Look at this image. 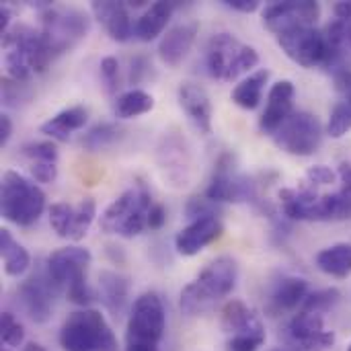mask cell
Instances as JSON below:
<instances>
[{
	"label": "cell",
	"mask_w": 351,
	"mask_h": 351,
	"mask_svg": "<svg viewBox=\"0 0 351 351\" xmlns=\"http://www.w3.org/2000/svg\"><path fill=\"white\" fill-rule=\"evenodd\" d=\"M239 265L232 257H218L208 263L199 276L181 290V311L187 317H197L224 300L237 286Z\"/></svg>",
	"instance_id": "6da1fadb"
},
{
	"label": "cell",
	"mask_w": 351,
	"mask_h": 351,
	"mask_svg": "<svg viewBox=\"0 0 351 351\" xmlns=\"http://www.w3.org/2000/svg\"><path fill=\"white\" fill-rule=\"evenodd\" d=\"M2 49L6 76L21 82H27L33 74L45 72L53 60L41 31L27 25L10 27V31L2 35Z\"/></svg>",
	"instance_id": "7a4b0ae2"
},
{
	"label": "cell",
	"mask_w": 351,
	"mask_h": 351,
	"mask_svg": "<svg viewBox=\"0 0 351 351\" xmlns=\"http://www.w3.org/2000/svg\"><path fill=\"white\" fill-rule=\"evenodd\" d=\"M93 261V255L84 247H64L53 251L47 261L45 269L49 278L68 294V300L86 308L97 300L95 292L86 282V269Z\"/></svg>",
	"instance_id": "3957f363"
},
{
	"label": "cell",
	"mask_w": 351,
	"mask_h": 351,
	"mask_svg": "<svg viewBox=\"0 0 351 351\" xmlns=\"http://www.w3.org/2000/svg\"><path fill=\"white\" fill-rule=\"evenodd\" d=\"M45 210V193L41 187L16 171H6L0 185L2 218L14 226H33Z\"/></svg>",
	"instance_id": "277c9868"
},
{
	"label": "cell",
	"mask_w": 351,
	"mask_h": 351,
	"mask_svg": "<svg viewBox=\"0 0 351 351\" xmlns=\"http://www.w3.org/2000/svg\"><path fill=\"white\" fill-rule=\"evenodd\" d=\"M152 206L154 204L148 187L138 181L105 208L101 216V230L107 234L134 239L148 228V214Z\"/></svg>",
	"instance_id": "5b68a950"
},
{
	"label": "cell",
	"mask_w": 351,
	"mask_h": 351,
	"mask_svg": "<svg viewBox=\"0 0 351 351\" xmlns=\"http://www.w3.org/2000/svg\"><path fill=\"white\" fill-rule=\"evenodd\" d=\"M167 315L156 292L140 294L130 311L125 329V351H160Z\"/></svg>",
	"instance_id": "8992f818"
},
{
	"label": "cell",
	"mask_w": 351,
	"mask_h": 351,
	"mask_svg": "<svg viewBox=\"0 0 351 351\" xmlns=\"http://www.w3.org/2000/svg\"><path fill=\"white\" fill-rule=\"evenodd\" d=\"M257 64V49L243 43L232 33H216L206 45V70L214 80L232 82Z\"/></svg>",
	"instance_id": "52a82bcc"
},
{
	"label": "cell",
	"mask_w": 351,
	"mask_h": 351,
	"mask_svg": "<svg viewBox=\"0 0 351 351\" xmlns=\"http://www.w3.org/2000/svg\"><path fill=\"white\" fill-rule=\"evenodd\" d=\"M60 346L64 351H117V339L99 311L82 308L64 321Z\"/></svg>",
	"instance_id": "ba28073f"
},
{
	"label": "cell",
	"mask_w": 351,
	"mask_h": 351,
	"mask_svg": "<svg viewBox=\"0 0 351 351\" xmlns=\"http://www.w3.org/2000/svg\"><path fill=\"white\" fill-rule=\"evenodd\" d=\"M41 35L53 60L78 45L90 31V19L84 10L72 6L45 4L41 12Z\"/></svg>",
	"instance_id": "9c48e42d"
},
{
	"label": "cell",
	"mask_w": 351,
	"mask_h": 351,
	"mask_svg": "<svg viewBox=\"0 0 351 351\" xmlns=\"http://www.w3.org/2000/svg\"><path fill=\"white\" fill-rule=\"evenodd\" d=\"M206 197L214 204H259L257 185L247 175L237 171V162L230 152H224L216 160L210 185L206 189Z\"/></svg>",
	"instance_id": "30bf717a"
},
{
	"label": "cell",
	"mask_w": 351,
	"mask_h": 351,
	"mask_svg": "<svg viewBox=\"0 0 351 351\" xmlns=\"http://www.w3.org/2000/svg\"><path fill=\"white\" fill-rule=\"evenodd\" d=\"M274 142L292 156H313L323 144V123L315 113L294 111L274 134Z\"/></svg>",
	"instance_id": "8fae6325"
},
{
	"label": "cell",
	"mask_w": 351,
	"mask_h": 351,
	"mask_svg": "<svg viewBox=\"0 0 351 351\" xmlns=\"http://www.w3.org/2000/svg\"><path fill=\"white\" fill-rule=\"evenodd\" d=\"M263 25L276 33L284 35L294 29L315 27L321 19V4L313 0H288V2H271L261 12Z\"/></svg>",
	"instance_id": "7c38bea8"
},
{
	"label": "cell",
	"mask_w": 351,
	"mask_h": 351,
	"mask_svg": "<svg viewBox=\"0 0 351 351\" xmlns=\"http://www.w3.org/2000/svg\"><path fill=\"white\" fill-rule=\"evenodd\" d=\"M62 292V288L49 278L47 269H39L33 276H29L19 286V300L27 313V317L37 323L45 325L51 319L53 313V300Z\"/></svg>",
	"instance_id": "4fadbf2b"
},
{
	"label": "cell",
	"mask_w": 351,
	"mask_h": 351,
	"mask_svg": "<svg viewBox=\"0 0 351 351\" xmlns=\"http://www.w3.org/2000/svg\"><path fill=\"white\" fill-rule=\"evenodd\" d=\"M278 43L286 56L302 68H317L327 62V37L325 31L317 27H302L278 35Z\"/></svg>",
	"instance_id": "5bb4252c"
},
{
	"label": "cell",
	"mask_w": 351,
	"mask_h": 351,
	"mask_svg": "<svg viewBox=\"0 0 351 351\" xmlns=\"http://www.w3.org/2000/svg\"><path fill=\"white\" fill-rule=\"evenodd\" d=\"M95 216H97V204L93 197H84L76 206L58 202L49 208V224L53 232L60 239L74 241V243L86 237L88 228L95 222Z\"/></svg>",
	"instance_id": "9a60e30c"
},
{
	"label": "cell",
	"mask_w": 351,
	"mask_h": 351,
	"mask_svg": "<svg viewBox=\"0 0 351 351\" xmlns=\"http://www.w3.org/2000/svg\"><path fill=\"white\" fill-rule=\"evenodd\" d=\"M286 335L296 351H327L335 343V333L325 329L323 315L300 311L286 327Z\"/></svg>",
	"instance_id": "2e32d148"
},
{
	"label": "cell",
	"mask_w": 351,
	"mask_h": 351,
	"mask_svg": "<svg viewBox=\"0 0 351 351\" xmlns=\"http://www.w3.org/2000/svg\"><path fill=\"white\" fill-rule=\"evenodd\" d=\"M224 232V226L218 216H204L191 220L183 230L175 237V249L183 257H193L202 253L208 245L218 241Z\"/></svg>",
	"instance_id": "e0dca14e"
},
{
	"label": "cell",
	"mask_w": 351,
	"mask_h": 351,
	"mask_svg": "<svg viewBox=\"0 0 351 351\" xmlns=\"http://www.w3.org/2000/svg\"><path fill=\"white\" fill-rule=\"evenodd\" d=\"M294 95H296V88L292 80H278L269 88L267 105L259 119V130L263 134L274 136L288 121V117L294 113Z\"/></svg>",
	"instance_id": "ac0fdd59"
},
{
	"label": "cell",
	"mask_w": 351,
	"mask_h": 351,
	"mask_svg": "<svg viewBox=\"0 0 351 351\" xmlns=\"http://www.w3.org/2000/svg\"><path fill=\"white\" fill-rule=\"evenodd\" d=\"M179 105L189 117V121L202 132L212 134V101L204 86L195 82H183L179 86Z\"/></svg>",
	"instance_id": "d6986e66"
},
{
	"label": "cell",
	"mask_w": 351,
	"mask_h": 351,
	"mask_svg": "<svg viewBox=\"0 0 351 351\" xmlns=\"http://www.w3.org/2000/svg\"><path fill=\"white\" fill-rule=\"evenodd\" d=\"M197 29H199L197 23H179L171 27L158 43V58L167 66L177 68L187 58L189 49L193 47Z\"/></svg>",
	"instance_id": "ffe728a7"
},
{
	"label": "cell",
	"mask_w": 351,
	"mask_h": 351,
	"mask_svg": "<svg viewBox=\"0 0 351 351\" xmlns=\"http://www.w3.org/2000/svg\"><path fill=\"white\" fill-rule=\"evenodd\" d=\"M90 10L95 19L105 27L109 37L113 41H128L134 35V23L130 16V10L123 2H113V0H103V2H93Z\"/></svg>",
	"instance_id": "44dd1931"
},
{
	"label": "cell",
	"mask_w": 351,
	"mask_h": 351,
	"mask_svg": "<svg viewBox=\"0 0 351 351\" xmlns=\"http://www.w3.org/2000/svg\"><path fill=\"white\" fill-rule=\"evenodd\" d=\"M308 296V282L302 280V278H296V276H288V278H282L271 294H269V304H267V311L278 317L282 313H290V311H296L298 306L304 304Z\"/></svg>",
	"instance_id": "7402d4cb"
},
{
	"label": "cell",
	"mask_w": 351,
	"mask_h": 351,
	"mask_svg": "<svg viewBox=\"0 0 351 351\" xmlns=\"http://www.w3.org/2000/svg\"><path fill=\"white\" fill-rule=\"evenodd\" d=\"M99 300L113 317H121L130 304V280L117 271H101Z\"/></svg>",
	"instance_id": "603a6c76"
},
{
	"label": "cell",
	"mask_w": 351,
	"mask_h": 351,
	"mask_svg": "<svg viewBox=\"0 0 351 351\" xmlns=\"http://www.w3.org/2000/svg\"><path fill=\"white\" fill-rule=\"evenodd\" d=\"M88 121V111L82 105H74L68 109H62L53 117H49L45 123H41V134H45L51 140L68 142L70 136L78 130H82Z\"/></svg>",
	"instance_id": "cb8c5ba5"
},
{
	"label": "cell",
	"mask_w": 351,
	"mask_h": 351,
	"mask_svg": "<svg viewBox=\"0 0 351 351\" xmlns=\"http://www.w3.org/2000/svg\"><path fill=\"white\" fill-rule=\"evenodd\" d=\"M175 4L173 2H154L150 4L134 23V35L140 41H152L158 35H162V31L167 29L171 16H173Z\"/></svg>",
	"instance_id": "d4e9b609"
},
{
	"label": "cell",
	"mask_w": 351,
	"mask_h": 351,
	"mask_svg": "<svg viewBox=\"0 0 351 351\" xmlns=\"http://www.w3.org/2000/svg\"><path fill=\"white\" fill-rule=\"evenodd\" d=\"M259 325H261L259 317L243 300L232 298L230 302L224 304L222 317H220V327L226 335H237V333L255 329Z\"/></svg>",
	"instance_id": "484cf974"
},
{
	"label": "cell",
	"mask_w": 351,
	"mask_h": 351,
	"mask_svg": "<svg viewBox=\"0 0 351 351\" xmlns=\"http://www.w3.org/2000/svg\"><path fill=\"white\" fill-rule=\"evenodd\" d=\"M339 220H351V193L337 191L319 195L313 212V222H339Z\"/></svg>",
	"instance_id": "4316f807"
},
{
	"label": "cell",
	"mask_w": 351,
	"mask_h": 351,
	"mask_svg": "<svg viewBox=\"0 0 351 351\" xmlns=\"http://www.w3.org/2000/svg\"><path fill=\"white\" fill-rule=\"evenodd\" d=\"M0 255H2V261H4V271L10 278H19L31 267L29 251L21 243H16L12 232L6 230V228L0 230Z\"/></svg>",
	"instance_id": "83f0119b"
},
{
	"label": "cell",
	"mask_w": 351,
	"mask_h": 351,
	"mask_svg": "<svg viewBox=\"0 0 351 351\" xmlns=\"http://www.w3.org/2000/svg\"><path fill=\"white\" fill-rule=\"evenodd\" d=\"M317 267L337 280H343L351 276V245L350 243H337L327 249H323L317 255Z\"/></svg>",
	"instance_id": "f1b7e54d"
},
{
	"label": "cell",
	"mask_w": 351,
	"mask_h": 351,
	"mask_svg": "<svg viewBox=\"0 0 351 351\" xmlns=\"http://www.w3.org/2000/svg\"><path fill=\"white\" fill-rule=\"evenodd\" d=\"M267 80H269V70H257V72L249 74L247 78H243L234 86V90L230 95L232 103L243 107V109H249V111L255 109L263 99V90H265Z\"/></svg>",
	"instance_id": "f546056e"
},
{
	"label": "cell",
	"mask_w": 351,
	"mask_h": 351,
	"mask_svg": "<svg viewBox=\"0 0 351 351\" xmlns=\"http://www.w3.org/2000/svg\"><path fill=\"white\" fill-rule=\"evenodd\" d=\"M154 109V97L142 88H132L117 97L113 111L119 119H132L140 117L144 113H150Z\"/></svg>",
	"instance_id": "4dcf8cb0"
},
{
	"label": "cell",
	"mask_w": 351,
	"mask_h": 351,
	"mask_svg": "<svg viewBox=\"0 0 351 351\" xmlns=\"http://www.w3.org/2000/svg\"><path fill=\"white\" fill-rule=\"evenodd\" d=\"M119 136H121L119 125H115V123H97L95 128H90L80 138V144H82V148H86L90 152H97V150H103V148L111 146L113 142H117Z\"/></svg>",
	"instance_id": "1f68e13d"
},
{
	"label": "cell",
	"mask_w": 351,
	"mask_h": 351,
	"mask_svg": "<svg viewBox=\"0 0 351 351\" xmlns=\"http://www.w3.org/2000/svg\"><path fill=\"white\" fill-rule=\"evenodd\" d=\"M348 132H351V95L343 97L329 115L327 121V134L331 138H343Z\"/></svg>",
	"instance_id": "d6a6232c"
},
{
	"label": "cell",
	"mask_w": 351,
	"mask_h": 351,
	"mask_svg": "<svg viewBox=\"0 0 351 351\" xmlns=\"http://www.w3.org/2000/svg\"><path fill=\"white\" fill-rule=\"evenodd\" d=\"M341 298V292L337 288H325V290H319V292H313L306 296L304 304L300 306V311H306V313H317V315H325L329 313Z\"/></svg>",
	"instance_id": "836d02e7"
},
{
	"label": "cell",
	"mask_w": 351,
	"mask_h": 351,
	"mask_svg": "<svg viewBox=\"0 0 351 351\" xmlns=\"http://www.w3.org/2000/svg\"><path fill=\"white\" fill-rule=\"evenodd\" d=\"M0 337L6 350H16L25 341V327L14 319L12 313H2L0 317Z\"/></svg>",
	"instance_id": "e575fe53"
},
{
	"label": "cell",
	"mask_w": 351,
	"mask_h": 351,
	"mask_svg": "<svg viewBox=\"0 0 351 351\" xmlns=\"http://www.w3.org/2000/svg\"><path fill=\"white\" fill-rule=\"evenodd\" d=\"M265 343V329L263 325L230 335V339L226 341V351H257Z\"/></svg>",
	"instance_id": "d590c367"
},
{
	"label": "cell",
	"mask_w": 351,
	"mask_h": 351,
	"mask_svg": "<svg viewBox=\"0 0 351 351\" xmlns=\"http://www.w3.org/2000/svg\"><path fill=\"white\" fill-rule=\"evenodd\" d=\"M31 97L29 88L25 82L21 80H12L8 76L2 78V103L6 107H19L23 101H27Z\"/></svg>",
	"instance_id": "8d00e7d4"
},
{
	"label": "cell",
	"mask_w": 351,
	"mask_h": 351,
	"mask_svg": "<svg viewBox=\"0 0 351 351\" xmlns=\"http://www.w3.org/2000/svg\"><path fill=\"white\" fill-rule=\"evenodd\" d=\"M23 154L31 158V162H56L58 148L53 142H29L23 146Z\"/></svg>",
	"instance_id": "74e56055"
},
{
	"label": "cell",
	"mask_w": 351,
	"mask_h": 351,
	"mask_svg": "<svg viewBox=\"0 0 351 351\" xmlns=\"http://www.w3.org/2000/svg\"><path fill=\"white\" fill-rule=\"evenodd\" d=\"M99 68H101V80H103L107 93L113 95L119 86V62H117V58H113V56L103 58Z\"/></svg>",
	"instance_id": "f35d334b"
},
{
	"label": "cell",
	"mask_w": 351,
	"mask_h": 351,
	"mask_svg": "<svg viewBox=\"0 0 351 351\" xmlns=\"http://www.w3.org/2000/svg\"><path fill=\"white\" fill-rule=\"evenodd\" d=\"M216 212H218V204L210 202L208 197H191L185 208V216L189 220H197L204 216H216Z\"/></svg>",
	"instance_id": "ab89813d"
},
{
	"label": "cell",
	"mask_w": 351,
	"mask_h": 351,
	"mask_svg": "<svg viewBox=\"0 0 351 351\" xmlns=\"http://www.w3.org/2000/svg\"><path fill=\"white\" fill-rule=\"evenodd\" d=\"M29 171H31L33 181H37V183H53L58 177L56 162H31Z\"/></svg>",
	"instance_id": "60d3db41"
},
{
	"label": "cell",
	"mask_w": 351,
	"mask_h": 351,
	"mask_svg": "<svg viewBox=\"0 0 351 351\" xmlns=\"http://www.w3.org/2000/svg\"><path fill=\"white\" fill-rule=\"evenodd\" d=\"M306 177H308V181H311L313 185H331V183H335V179H337V175H335L329 167H325V165H315V167H311V169L306 171Z\"/></svg>",
	"instance_id": "b9f144b4"
},
{
	"label": "cell",
	"mask_w": 351,
	"mask_h": 351,
	"mask_svg": "<svg viewBox=\"0 0 351 351\" xmlns=\"http://www.w3.org/2000/svg\"><path fill=\"white\" fill-rule=\"evenodd\" d=\"M148 68H150V64L146 62V58H142V56H136V58L132 60L130 84H138L140 80H144V78H146V74H148Z\"/></svg>",
	"instance_id": "7bdbcfd3"
},
{
	"label": "cell",
	"mask_w": 351,
	"mask_h": 351,
	"mask_svg": "<svg viewBox=\"0 0 351 351\" xmlns=\"http://www.w3.org/2000/svg\"><path fill=\"white\" fill-rule=\"evenodd\" d=\"M167 222V210L162 204H154L148 214V228L150 230H160Z\"/></svg>",
	"instance_id": "ee69618b"
},
{
	"label": "cell",
	"mask_w": 351,
	"mask_h": 351,
	"mask_svg": "<svg viewBox=\"0 0 351 351\" xmlns=\"http://www.w3.org/2000/svg\"><path fill=\"white\" fill-rule=\"evenodd\" d=\"M222 2H224V6H228V8L239 10V12H247V14L259 10V6H261L259 0H222Z\"/></svg>",
	"instance_id": "f6af8a7d"
},
{
	"label": "cell",
	"mask_w": 351,
	"mask_h": 351,
	"mask_svg": "<svg viewBox=\"0 0 351 351\" xmlns=\"http://www.w3.org/2000/svg\"><path fill=\"white\" fill-rule=\"evenodd\" d=\"M10 136H12V119L6 113H2L0 115V146H6Z\"/></svg>",
	"instance_id": "bcb514c9"
},
{
	"label": "cell",
	"mask_w": 351,
	"mask_h": 351,
	"mask_svg": "<svg viewBox=\"0 0 351 351\" xmlns=\"http://www.w3.org/2000/svg\"><path fill=\"white\" fill-rule=\"evenodd\" d=\"M339 179L343 183V191L351 193V162H341L339 165Z\"/></svg>",
	"instance_id": "7dc6e473"
},
{
	"label": "cell",
	"mask_w": 351,
	"mask_h": 351,
	"mask_svg": "<svg viewBox=\"0 0 351 351\" xmlns=\"http://www.w3.org/2000/svg\"><path fill=\"white\" fill-rule=\"evenodd\" d=\"M10 31V8L6 4L0 6V33L6 35Z\"/></svg>",
	"instance_id": "c3c4849f"
},
{
	"label": "cell",
	"mask_w": 351,
	"mask_h": 351,
	"mask_svg": "<svg viewBox=\"0 0 351 351\" xmlns=\"http://www.w3.org/2000/svg\"><path fill=\"white\" fill-rule=\"evenodd\" d=\"M23 351H47L43 346H39V343H35V341H31V343H27Z\"/></svg>",
	"instance_id": "681fc988"
},
{
	"label": "cell",
	"mask_w": 351,
	"mask_h": 351,
	"mask_svg": "<svg viewBox=\"0 0 351 351\" xmlns=\"http://www.w3.org/2000/svg\"><path fill=\"white\" fill-rule=\"evenodd\" d=\"M269 351H290V350H284V348H276V350H269Z\"/></svg>",
	"instance_id": "f907efd6"
},
{
	"label": "cell",
	"mask_w": 351,
	"mask_h": 351,
	"mask_svg": "<svg viewBox=\"0 0 351 351\" xmlns=\"http://www.w3.org/2000/svg\"><path fill=\"white\" fill-rule=\"evenodd\" d=\"M348 351H351V343H350V348H348Z\"/></svg>",
	"instance_id": "816d5d0a"
}]
</instances>
